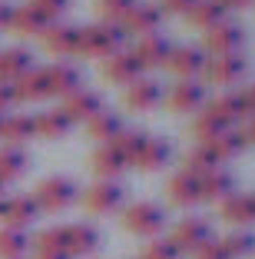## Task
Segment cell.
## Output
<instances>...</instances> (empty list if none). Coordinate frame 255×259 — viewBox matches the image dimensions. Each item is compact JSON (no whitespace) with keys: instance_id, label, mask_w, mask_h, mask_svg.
Segmentation results:
<instances>
[{"instance_id":"cell-1","label":"cell","mask_w":255,"mask_h":259,"mask_svg":"<svg viewBox=\"0 0 255 259\" xmlns=\"http://www.w3.org/2000/svg\"><path fill=\"white\" fill-rule=\"evenodd\" d=\"M123 37L126 33L116 27V23H90V27H83L80 30V40H76V54L80 57H110V54H116L120 50V44H123Z\"/></svg>"},{"instance_id":"cell-2","label":"cell","mask_w":255,"mask_h":259,"mask_svg":"<svg viewBox=\"0 0 255 259\" xmlns=\"http://www.w3.org/2000/svg\"><path fill=\"white\" fill-rule=\"evenodd\" d=\"M33 199H37V206L46 209V213H60V209L76 203V183L67 180V176H50V180H43L37 186Z\"/></svg>"},{"instance_id":"cell-3","label":"cell","mask_w":255,"mask_h":259,"mask_svg":"<svg viewBox=\"0 0 255 259\" xmlns=\"http://www.w3.org/2000/svg\"><path fill=\"white\" fill-rule=\"evenodd\" d=\"M123 226L129 233H136V236H159L166 226V213L156 203H133L123 213Z\"/></svg>"},{"instance_id":"cell-4","label":"cell","mask_w":255,"mask_h":259,"mask_svg":"<svg viewBox=\"0 0 255 259\" xmlns=\"http://www.w3.org/2000/svg\"><path fill=\"white\" fill-rule=\"evenodd\" d=\"M169 239H173V246L179 252H195L212 239V229H209V223L199 220V216H186V220L176 223V229H173Z\"/></svg>"},{"instance_id":"cell-5","label":"cell","mask_w":255,"mask_h":259,"mask_svg":"<svg viewBox=\"0 0 255 259\" xmlns=\"http://www.w3.org/2000/svg\"><path fill=\"white\" fill-rule=\"evenodd\" d=\"M40 216V206L33 196H7V199H0V220H4V226L10 229H23V226H30L33 220Z\"/></svg>"},{"instance_id":"cell-6","label":"cell","mask_w":255,"mask_h":259,"mask_svg":"<svg viewBox=\"0 0 255 259\" xmlns=\"http://www.w3.org/2000/svg\"><path fill=\"white\" fill-rule=\"evenodd\" d=\"M120 203H123V186L113 183V180H96L83 193V209L86 213H113Z\"/></svg>"},{"instance_id":"cell-7","label":"cell","mask_w":255,"mask_h":259,"mask_svg":"<svg viewBox=\"0 0 255 259\" xmlns=\"http://www.w3.org/2000/svg\"><path fill=\"white\" fill-rule=\"evenodd\" d=\"M60 239H63V252L70 259L73 256H90L99 246V233L86 223H70V226H60Z\"/></svg>"},{"instance_id":"cell-8","label":"cell","mask_w":255,"mask_h":259,"mask_svg":"<svg viewBox=\"0 0 255 259\" xmlns=\"http://www.w3.org/2000/svg\"><path fill=\"white\" fill-rule=\"evenodd\" d=\"M245 44V33H242V27H235V23L222 20L216 23L212 30H206V50L216 57H225V54H239V47Z\"/></svg>"},{"instance_id":"cell-9","label":"cell","mask_w":255,"mask_h":259,"mask_svg":"<svg viewBox=\"0 0 255 259\" xmlns=\"http://www.w3.org/2000/svg\"><path fill=\"white\" fill-rule=\"evenodd\" d=\"M202 103H206V90L199 80H179L166 97V107L173 113H195Z\"/></svg>"},{"instance_id":"cell-10","label":"cell","mask_w":255,"mask_h":259,"mask_svg":"<svg viewBox=\"0 0 255 259\" xmlns=\"http://www.w3.org/2000/svg\"><path fill=\"white\" fill-rule=\"evenodd\" d=\"M159 20H163V10H159L156 4H136V7L120 20V30L123 33H136V37H149V33H156Z\"/></svg>"},{"instance_id":"cell-11","label":"cell","mask_w":255,"mask_h":259,"mask_svg":"<svg viewBox=\"0 0 255 259\" xmlns=\"http://www.w3.org/2000/svg\"><path fill=\"white\" fill-rule=\"evenodd\" d=\"M63 116H67L70 123H86V120H93V116L103 110V103H99V97L93 90H73L70 97H63Z\"/></svg>"},{"instance_id":"cell-12","label":"cell","mask_w":255,"mask_h":259,"mask_svg":"<svg viewBox=\"0 0 255 259\" xmlns=\"http://www.w3.org/2000/svg\"><path fill=\"white\" fill-rule=\"evenodd\" d=\"M159 100H163V87H159L152 76H136L133 83L126 87V107L129 110L146 113V110L159 107Z\"/></svg>"},{"instance_id":"cell-13","label":"cell","mask_w":255,"mask_h":259,"mask_svg":"<svg viewBox=\"0 0 255 259\" xmlns=\"http://www.w3.org/2000/svg\"><path fill=\"white\" fill-rule=\"evenodd\" d=\"M166 67L173 70L179 80H195V76L206 73V54L195 50V47H176L169 54V60H166Z\"/></svg>"},{"instance_id":"cell-14","label":"cell","mask_w":255,"mask_h":259,"mask_svg":"<svg viewBox=\"0 0 255 259\" xmlns=\"http://www.w3.org/2000/svg\"><path fill=\"white\" fill-rule=\"evenodd\" d=\"M169 54H173V47H169V40H166V37H159V33H149V37H139V44H136V50H133L136 63H139L143 70L166 67Z\"/></svg>"},{"instance_id":"cell-15","label":"cell","mask_w":255,"mask_h":259,"mask_svg":"<svg viewBox=\"0 0 255 259\" xmlns=\"http://www.w3.org/2000/svg\"><path fill=\"white\" fill-rule=\"evenodd\" d=\"M242 73H245V57L242 54H225V57L206 60V76L219 87H229L235 80H242Z\"/></svg>"},{"instance_id":"cell-16","label":"cell","mask_w":255,"mask_h":259,"mask_svg":"<svg viewBox=\"0 0 255 259\" xmlns=\"http://www.w3.org/2000/svg\"><path fill=\"white\" fill-rule=\"evenodd\" d=\"M139 63H136V57L133 54H126V50H116V54H110L103 60V76L110 80V83H133L136 76H143L139 73Z\"/></svg>"},{"instance_id":"cell-17","label":"cell","mask_w":255,"mask_h":259,"mask_svg":"<svg viewBox=\"0 0 255 259\" xmlns=\"http://www.w3.org/2000/svg\"><path fill=\"white\" fill-rule=\"evenodd\" d=\"M14 93H17V103H43V100L53 97L43 70H30L27 76H20L14 83Z\"/></svg>"},{"instance_id":"cell-18","label":"cell","mask_w":255,"mask_h":259,"mask_svg":"<svg viewBox=\"0 0 255 259\" xmlns=\"http://www.w3.org/2000/svg\"><path fill=\"white\" fill-rule=\"evenodd\" d=\"M169 143L166 140H156V137H146V143L139 146V153H136L133 166L143 169V173H152V169H163L166 163H169Z\"/></svg>"},{"instance_id":"cell-19","label":"cell","mask_w":255,"mask_h":259,"mask_svg":"<svg viewBox=\"0 0 255 259\" xmlns=\"http://www.w3.org/2000/svg\"><path fill=\"white\" fill-rule=\"evenodd\" d=\"M43 47L50 54H76V40H80V27H67V23H50L40 33Z\"/></svg>"},{"instance_id":"cell-20","label":"cell","mask_w":255,"mask_h":259,"mask_svg":"<svg viewBox=\"0 0 255 259\" xmlns=\"http://www.w3.org/2000/svg\"><path fill=\"white\" fill-rule=\"evenodd\" d=\"M46 27H50V20H46L33 4L14 7V20H10V30L14 33H20V37H40Z\"/></svg>"},{"instance_id":"cell-21","label":"cell","mask_w":255,"mask_h":259,"mask_svg":"<svg viewBox=\"0 0 255 259\" xmlns=\"http://www.w3.org/2000/svg\"><path fill=\"white\" fill-rule=\"evenodd\" d=\"M33 70V57L23 50V47H10L0 54V80L7 83H17L20 76H27Z\"/></svg>"},{"instance_id":"cell-22","label":"cell","mask_w":255,"mask_h":259,"mask_svg":"<svg viewBox=\"0 0 255 259\" xmlns=\"http://www.w3.org/2000/svg\"><path fill=\"white\" fill-rule=\"evenodd\" d=\"M73 123L63 116V110H43V113L33 116V137H43V140H63L70 133Z\"/></svg>"},{"instance_id":"cell-23","label":"cell","mask_w":255,"mask_h":259,"mask_svg":"<svg viewBox=\"0 0 255 259\" xmlns=\"http://www.w3.org/2000/svg\"><path fill=\"white\" fill-rule=\"evenodd\" d=\"M126 166H129V163L123 160V153L116 150L113 143H103L96 153H93V173H96L99 180H116Z\"/></svg>"},{"instance_id":"cell-24","label":"cell","mask_w":255,"mask_h":259,"mask_svg":"<svg viewBox=\"0 0 255 259\" xmlns=\"http://www.w3.org/2000/svg\"><path fill=\"white\" fill-rule=\"evenodd\" d=\"M166 193H169V199H173L176 206H195L199 203V176L182 169V173H176L173 180H169Z\"/></svg>"},{"instance_id":"cell-25","label":"cell","mask_w":255,"mask_h":259,"mask_svg":"<svg viewBox=\"0 0 255 259\" xmlns=\"http://www.w3.org/2000/svg\"><path fill=\"white\" fill-rule=\"evenodd\" d=\"M43 73H46V83H50L53 97H70L73 90H80V73H76L70 63H53Z\"/></svg>"},{"instance_id":"cell-26","label":"cell","mask_w":255,"mask_h":259,"mask_svg":"<svg viewBox=\"0 0 255 259\" xmlns=\"http://www.w3.org/2000/svg\"><path fill=\"white\" fill-rule=\"evenodd\" d=\"M30 166V156L20 150V146H0V183H14L27 173Z\"/></svg>"},{"instance_id":"cell-27","label":"cell","mask_w":255,"mask_h":259,"mask_svg":"<svg viewBox=\"0 0 255 259\" xmlns=\"http://www.w3.org/2000/svg\"><path fill=\"white\" fill-rule=\"evenodd\" d=\"M189 23L192 27H199V30H212L216 23L225 20V7L219 4V0H195L192 10H189Z\"/></svg>"},{"instance_id":"cell-28","label":"cell","mask_w":255,"mask_h":259,"mask_svg":"<svg viewBox=\"0 0 255 259\" xmlns=\"http://www.w3.org/2000/svg\"><path fill=\"white\" fill-rule=\"evenodd\" d=\"M86 133L93 140H99V143H113L123 133V120L116 113H110V110H99L93 120H86Z\"/></svg>"},{"instance_id":"cell-29","label":"cell","mask_w":255,"mask_h":259,"mask_svg":"<svg viewBox=\"0 0 255 259\" xmlns=\"http://www.w3.org/2000/svg\"><path fill=\"white\" fill-rule=\"evenodd\" d=\"M232 186L235 180L225 169H212V173L199 176V199H225L232 196Z\"/></svg>"},{"instance_id":"cell-30","label":"cell","mask_w":255,"mask_h":259,"mask_svg":"<svg viewBox=\"0 0 255 259\" xmlns=\"http://www.w3.org/2000/svg\"><path fill=\"white\" fill-rule=\"evenodd\" d=\"M222 216L235 226H245V223H255V206L248 193H232V196L222 199Z\"/></svg>"},{"instance_id":"cell-31","label":"cell","mask_w":255,"mask_h":259,"mask_svg":"<svg viewBox=\"0 0 255 259\" xmlns=\"http://www.w3.org/2000/svg\"><path fill=\"white\" fill-rule=\"evenodd\" d=\"M199 146H206V150H209L212 156H216V160L222 163V160H232L235 153H242L245 140H242V133H239V130H225V133H219V137L206 140V143H199Z\"/></svg>"},{"instance_id":"cell-32","label":"cell","mask_w":255,"mask_h":259,"mask_svg":"<svg viewBox=\"0 0 255 259\" xmlns=\"http://www.w3.org/2000/svg\"><path fill=\"white\" fill-rule=\"evenodd\" d=\"M0 137L7 140V146H20L33 137V116L27 113H14V116H4L0 123Z\"/></svg>"},{"instance_id":"cell-33","label":"cell","mask_w":255,"mask_h":259,"mask_svg":"<svg viewBox=\"0 0 255 259\" xmlns=\"http://www.w3.org/2000/svg\"><path fill=\"white\" fill-rule=\"evenodd\" d=\"M206 113H209V116H216L219 123H225V126H235V123H239L242 116H245V110H242L239 93H229V97L212 100L209 107H206Z\"/></svg>"},{"instance_id":"cell-34","label":"cell","mask_w":255,"mask_h":259,"mask_svg":"<svg viewBox=\"0 0 255 259\" xmlns=\"http://www.w3.org/2000/svg\"><path fill=\"white\" fill-rule=\"evenodd\" d=\"M27 249H30V236L23 229H0V259H23Z\"/></svg>"},{"instance_id":"cell-35","label":"cell","mask_w":255,"mask_h":259,"mask_svg":"<svg viewBox=\"0 0 255 259\" xmlns=\"http://www.w3.org/2000/svg\"><path fill=\"white\" fill-rule=\"evenodd\" d=\"M146 143V133H139V130H126L123 126V133L116 140H113V146L123 153V160L133 166V160H136V153H139V146Z\"/></svg>"},{"instance_id":"cell-36","label":"cell","mask_w":255,"mask_h":259,"mask_svg":"<svg viewBox=\"0 0 255 259\" xmlns=\"http://www.w3.org/2000/svg\"><path fill=\"white\" fill-rule=\"evenodd\" d=\"M212 169H219V160L212 156L209 150H206V146H195V150L186 156V173L206 176V173H212Z\"/></svg>"},{"instance_id":"cell-37","label":"cell","mask_w":255,"mask_h":259,"mask_svg":"<svg viewBox=\"0 0 255 259\" xmlns=\"http://www.w3.org/2000/svg\"><path fill=\"white\" fill-rule=\"evenodd\" d=\"M133 7H136V0H96V14L103 17V23H116V27Z\"/></svg>"},{"instance_id":"cell-38","label":"cell","mask_w":255,"mask_h":259,"mask_svg":"<svg viewBox=\"0 0 255 259\" xmlns=\"http://www.w3.org/2000/svg\"><path fill=\"white\" fill-rule=\"evenodd\" d=\"M225 249V256L229 259H239V256H248V252L255 249V236L252 233H229L225 239H219Z\"/></svg>"},{"instance_id":"cell-39","label":"cell","mask_w":255,"mask_h":259,"mask_svg":"<svg viewBox=\"0 0 255 259\" xmlns=\"http://www.w3.org/2000/svg\"><path fill=\"white\" fill-rule=\"evenodd\" d=\"M225 130H232V126H225V123L216 120V116L202 113V116H195V123H192V137L199 140V143H206V140L219 137V133H225Z\"/></svg>"},{"instance_id":"cell-40","label":"cell","mask_w":255,"mask_h":259,"mask_svg":"<svg viewBox=\"0 0 255 259\" xmlns=\"http://www.w3.org/2000/svg\"><path fill=\"white\" fill-rule=\"evenodd\" d=\"M30 246H33L37 252H63L60 226H53V229H43V233H37V236L30 239Z\"/></svg>"},{"instance_id":"cell-41","label":"cell","mask_w":255,"mask_h":259,"mask_svg":"<svg viewBox=\"0 0 255 259\" xmlns=\"http://www.w3.org/2000/svg\"><path fill=\"white\" fill-rule=\"evenodd\" d=\"M179 256H182V252L173 246V239L166 236V239H152V243L143 249L139 259H179Z\"/></svg>"},{"instance_id":"cell-42","label":"cell","mask_w":255,"mask_h":259,"mask_svg":"<svg viewBox=\"0 0 255 259\" xmlns=\"http://www.w3.org/2000/svg\"><path fill=\"white\" fill-rule=\"evenodd\" d=\"M30 4H33V7H37L50 23H57V17H63V14L70 10V0H30Z\"/></svg>"},{"instance_id":"cell-43","label":"cell","mask_w":255,"mask_h":259,"mask_svg":"<svg viewBox=\"0 0 255 259\" xmlns=\"http://www.w3.org/2000/svg\"><path fill=\"white\" fill-rule=\"evenodd\" d=\"M192 256H195V259H229V256H225V249H222V243H219V239H209V243H206L202 249H195Z\"/></svg>"},{"instance_id":"cell-44","label":"cell","mask_w":255,"mask_h":259,"mask_svg":"<svg viewBox=\"0 0 255 259\" xmlns=\"http://www.w3.org/2000/svg\"><path fill=\"white\" fill-rule=\"evenodd\" d=\"M192 4L195 0H159V10H166V14H189Z\"/></svg>"},{"instance_id":"cell-45","label":"cell","mask_w":255,"mask_h":259,"mask_svg":"<svg viewBox=\"0 0 255 259\" xmlns=\"http://www.w3.org/2000/svg\"><path fill=\"white\" fill-rule=\"evenodd\" d=\"M17 103V93H14V83H7V80H0V113L7 107H14Z\"/></svg>"},{"instance_id":"cell-46","label":"cell","mask_w":255,"mask_h":259,"mask_svg":"<svg viewBox=\"0 0 255 259\" xmlns=\"http://www.w3.org/2000/svg\"><path fill=\"white\" fill-rule=\"evenodd\" d=\"M239 100H242V110H245V116H248V113L255 116V83L245 87V90L239 93Z\"/></svg>"},{"instance_id":"cell-47","label":"cell","mask_w":255,"mask_h":259,"mask_svg":"<svg viewBox=\"0 0 255 259\" xmlns=\"http://www.w3.org/2000/svg\"><path fill=\"white\" fill-rule=\"evenodd\" d=\"M10 20H14V7L0 0V30H10Z\"/></svg>"},{"instance_id":"cell-48","label":"cell","mask_w":255,"mask_h":259,"mask_svg":"<svg viewBox=\"0 0 255 259\" xmlns=\"http://www.w3.org/2000/svg\"><path fill=\"white\" fill-rule=\"evenodd\" d=\"M239 133H242V140H245V146H248V143H252V146H255V116H252V120H248V123H245V126H242V130H239Z\"/></svg>"},{"instance_id":"cell-49","label":"cell","mask_w":255,"mask_h":259,"mask_svg":"<svg viewBox=\"0 0 255 259\" xmlns=\"http://www.w3.org/2000/svg\"><path fill=\"white\" fill-rule=\"evenodd\" d=\"M219 4H222L225 14H229V10H245L248 4H252V0H219Z\"/></svg>"},{"instance_id":"cell-50","label":"cell","mask_w":255,"mask_h":259,"mask_svg":"<svg viewBox=\"0 0 255 259\" xmlns=\"http://www.w3.org/2000/svg\"><path fill=\"white\" fill-rule=\"evenodd\" d=\"M33 259H70L67 252H33Z\"/></svg>"},{"instance_id":"cell-51","label":"cell","mask_w":255,"mask_h":259,"mask_svg":"<svg viewBox=\"0 0 255 259\" xmlns=\"http://www.w3.org/2000/svg\"><path fill=\"white\" fill-rule=\"evenodd\" d=\"M0 199H4V183H0Z\"/></svg>"},{"instance_id":"cell-52","label":"cell","mask_w":255,"mask_h":259,"mask_svg":"<svg viewBox=\"0 0 255 259\" xmlns=\"http://www.w3.org/2000/svg\"><path fill=\"white\" fill-rule=\"evenodd\" d=\"M252 206H255V193H252Z\"/></svg>"},{"instance_id":"cell-53","label":"cell","mask_w":255,"mask_h":259,"mask_svg":"<svg viewBox=\"0 0 255 259\" xmlns=\"http://www.w3.org/2000/svg\"><path fill=\"white\" fill-rule=\"evenodd\" d=\"M0 123H4V113H0Z\"/></svg>"}]
</instances>
